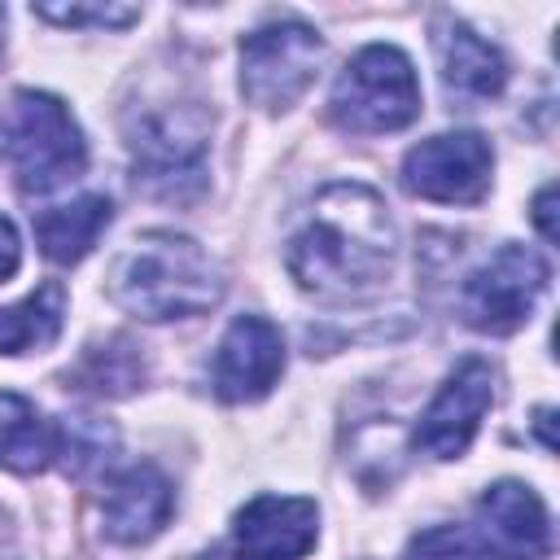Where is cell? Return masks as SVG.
Here are the masks:
<instances>
[{"label":"cell","mask_w":560,"mask_h":560,"mask_svg":"<svg viewBox=\"0 0 560 560\" xmlns=\"http://www.w3.org/2000/svg\"><path fill=\"white\" fill-rule=\"evenodd\" d=\"M398 258V232L376 188L324 184L284 241V267L302 293L328 306H354L385 293Z\"/></svg>","instance_id":"cell-1"},{"label":"cell","mask_w":560,"mask_h":560,"mask_svg":"<svg viewBox=\"0 0 560 560\" xmlns=\"http://www.w3.org/2000/svg\"><path fill=\"white\" fill-rule=\"evenodd\" d=\"M105 293L114 306L144 324L206 315L223 298L219 262L184 232L153 228L140 232L109 267Z\"/></svg>","instance_id":"cell-2"},{"label":"cell","mask_w":560,"mask_h":560,"mask_svg":"<svg viewBox=\"0 0 560 560\" xmlns=\"http://www.w3.org/2000/svg\"><path fill=\"white\" fill-rule=\"evenodd\" d=\"M210 114L197 101H153L127 114L136 184L162 201H192L206 188Z\"/></svg>","instance_id":"cell-3"},{"label":"cell","mask_w":560,"mask_h":560,"mask_svg":"<svg viewBox=\"0 0 560 560\" xmlns=\"http://www.w3.org/2000/svg\"><path fill=\"white\" fill-rule=\"evenodd\" d=\"M328 114L350 136L402 131L420 118V79L402 48L368 44L359 48L332 83Z\"/></svg>","instance_id":"cell-4"},{"label":"cell","mask_w":560,"mask_h":560,"mask_svg":"<svg viewBox=\"0 0 560 560\" xmlns=\"http://www.w3.org/2000/svg\"><path fill=\"white\" fill-rule=\"evenodd\" d=\"M9 144H13V166H18V188L31 197H44L70 179L83 175L88 166V144L70 109L48 96V92H18L13 114H9Z\"/></svg>","instance_id":"cell-5"},{"label":"cell","mask_w":560,"mask_h":560,"mask_svg":"<svg viewBox=\"0 0 560 560\" xmlns=\"http://www.w3.org/2000/svg\"><path fill=\"white\" fill-rule=\"evenodd\" d=\"M324 61V39L298 18H276L241 39V96L267 114L302 101Z\"/></svg>","instance_id":"cell-6"},{"label":"cell","mask_w":560,"mask_h":560,"mask_svg":"<svg viewBox=\"0 0 560 560\" xmlns=\"http://www.w3.org/2000/svg\"><path fill=\"white\" fill-rule=\"evenodd\" d=\"M551 284V267L529 245H499L481 267H472L459 284V319L477 332L508 337L516 332L538 298Z\"/></svg>","instance_id":"cell-7"},{"label":"cell","mask_w":560,"mask_h":560,"mask_svg":"<svg viewBox=\"0 0 560 560\" xmlns=\"http://www.w3.org/2000/svg\"><path fill=\"white\" fill-rule=\"evenodd\" d=\"M494 149L477 131H442L407 149L402 158V188L424 201L442 206H477L490 192Z\"/></svg>","instance_id":"cell-8"},{"label":"cell","mask_w":560,"mask_h":560,"mask_svg":"<svg viewBox=\"0 0 560 560\" xmlns=\"http://www.w3.org/2000/svg\"><path fill=\"white\" fill-rule=\"evenodd\" d=\"M490 402H494V368L486 359L468 354L442 381L433 402L420 411V420L411 429V446L433 455V459H459L472 446Z\"/></svg>","instance_id":"cell-9"},{"label":"cell","mask_w":560,"mask_h":560,"mask_svg":"<svg viewBox=\"0 0 560 560\" xmlns=\"http://www.w3.org/2000/svg\"><path fill=\"white\" fill-rule=\"evenodd\" d=\"M284 372V337L262 315H241L228 324L214 350V394L223 402H258Z\"/></svg>","instance_id":"cell-10"},{"label":"cell","mask_w":560,"mask_h":560,"mask_svg":"<svg viewBox=\"0 0 560 560\" xmlns=\"http://www.w3.org/2000/svg\"><path fill=\"white\" fill-rule=\"evenodd\" d=\"M481 547L494 560H542L551 551V521L542 499L525 481H494L477 499V521H472Z\"/></svg>","instance_id":"cell-11"},{"label":"cell","mask_w":560,"mask_h":560,"mask_svg":"<svg viewBox=\"0 0 560 560\" xmlns=\"http://www.w3.org/2000/svg\"><path fill=\"white\" fill-rule=\"evenodd\" d=\"M319 538V508L302 494H258L236 512L241 560H302Z\"/></svg>","instance_id":"cell-12"},{"label":"cell","mask_w":560,"mask_h":560,"mask_svg":"<svg viewBox=\"0 0 560 560\" xmlns=\"http://www.w3.org/2000/svg\"><path fill=\"white\" fill-rule=\"evenodd\" d=\"M175 512V490L158 464H131L105 481L101 494V529L109 542L136 547L166 529Z\"/></svg>","instance_id":"cell-13"},{"label":"cell","mask_w":560,"mask_h":560,"mask_svg":"<svg viewBox=\"0 0 560 560\" xmlns=\"http://www.w3.org/2000/svg\"><path fill=\"white\" fill-rule=\"evenodd\" d=\"M433 52H438L442 88H446L451 101H464V105L494 101L503 92V83H508L503 52L455 13H438L433 18Z\"/></svg>","instance_id":"cell-14"},{"label":"cell","mask_w":560,"mask_h":560,"mask_svg":"<svg viewBox=\"0 0 560 560\" xmlns=\"http://www.w3.org/2000/svg\"><path fill=\"white\" fill-rule=\"evenodd\" d=\"M114 219V206L105 192H83L66 206H52L35 219V241H39V254L48 262H83L92 254V245L101 241V232L109 228Z\"/></svg>","instance_id":"cell-15"},{"label":"cell","mask_w":560,"mask_h":560,"mask_svg":"<svg viewBox=\"0 0 560 560\" xmlns=\"http://www.w3.org/2000/svg\"><path fill=\"white\" fill-rule=\"evenodd\" d=\"M57 459V429L22 394L0 389V468L44 472Z\"/></svg>","instance_id":"cell-16"},{"label":"cell","mask_w":560,"mask_h":560,"mask_svg":"<svg viewBox=\"0 0 560 560\" xmlns=\"http://www.w3.org/2000/svg\"><path fill=\"white\" fill-rule=\"evenodd\" d=\"M66 381L74 389L96 394V398H127V394H136L144 385V354H140V346L131 337L114 332L105 341H92L79 354V363L66 372Z\"/></svg>","instance_id":"cell-17"},{"label":"cell","mask_w":560,"mask_h":560,"mask_svg":"<svg viewBox=\"0 0 560 560\" xmlns=\"http://www.w3.org/2000/svg\"><path fill=\"white\" fill-rule=\"evenodd\" d=\"M66 315V289L57 280H44L35 293H26L13 306H0V354H31L57 341Z\"/></svg>","instance_id":"cell-18"},{"label":"cell","mask_w":560,"mask_h":560,"mask_svg":"<svg viewBox=\"0 0 560 560\" xmlns=\"http://www.w3.org/2000/svg\"><path fill=\"white\" fill-rule=\"evenodd\" d=\"M118 451V433L114 424L96 420V416H66L57 429V459L70 477H88L96 468H105Z\"/></svg>","instance_id":"cell-19"},{"label":"cell","mask_w":560,"mask_h":560,"mask_svg":"<svg viewBox=\"0 0 560 560\" xmlns=\"http://www.w3.org/2000/svg\"><path fill=\"white\" fill-rule=\"evenodd\" d=\"M402 560H494L481 538L472 529H459V525H433L424 534H416L402 551Z\"/></svg>","instance_id":"cell-20"},{"label":"cell","mask_w":560,"mask_h":560,"mask_svg":"<svg viewBox=\"0 0 560 560\" xmlns=\"http://www.w3.org/2000/svg\"><path fill=\"white\" fill-rule=\"evenodd\" d=\"M31 13L57 26H114L118 31V26L140 22L136 4H35Z\"/></svg>","instance_id":"cell-21"},{"label":"cell","mask_w":560,"mask_h":560,"mask_svg":"<svg viewBox=\"0 0 560 560\" xmlns=\"http://www.w3.org/2000/svg\"><path fill=\"white\" fill-rule=\"evenodd\" d=\"M18 262H22V236H18V228L0 214V280H9V276L18 271Z\"/></svg>","instance_id":"cell-22"},{"label":"cell","mask_w":560,"mask_h":560,"mask_svg":"<svg viewBox=\"0 0 560 560\" xmlns=\"http://www.w3.org/2000/svg\"><path fill=\"white\" fill-rule=\"evenodd\" d=\"M551 201H556V184L538 188V197H534V223H538L542 241H556V223H551Z\"/></svg>","instance_id":"cell-23"},{"label":"cell","mask_w":560,"mask_h":560,"mask_svg":"<svg viewBox=\"0 0 560 560\" xmlns=\"http://www.w3.org/2000/svg\"><path fill=\"white\" fill-rule=\"evenodd\" d=\"M534 429H538V438H542V446H547V451H556V438H551V407H542V411H538V420H534Z\"/></svg>","instance_id":"cell-24"},{"label":"cell","mask_w":560,"mask_h":560,"mask_svg":"<svg viewBox=\"0 0 560 560\" xmlns=\"http://www.w3.org/2000/svg\"><path fill=\"white\" fill-rule=\"evenodd\" d=\"M0 31H4V9H0ZM0 48H4V35H0Z\"/></svg>","instance_id":"cell-25"},{"label":"cell","mask_w":560,"mask_h":560,"mask_svg":"<svg viewBox=\"0 0 560 560\" xmlns=\"http://www.w3.org/2000/svg\"><path fill=\"white\" fill-rule=\"evenodd\" d=\"M0 144H4V118H0Z\"/></svg>","instance_id":"cell-26"},{"label":"cell","mask_w":560,"mask_h":560,"mask_svg":"<svg viewBox=\"0 0 560 560\" xmlns=\"http://www.w3.org/2000/svg\"><path fill=\"white\" fill-rule=\"evenodd\" d=\"M201 560H223V556H201Z\"/></svg>","instance_id":"cell-27"}]
</instances>
